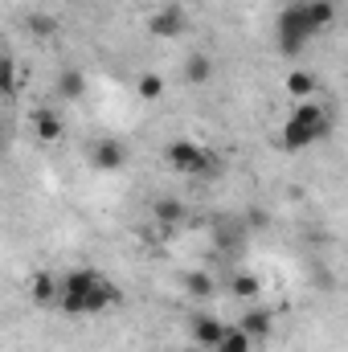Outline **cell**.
I'll use <instances>...</instances> for the list:
<instances>
[{
    "label": "cell",
    "instance_id": "6da1fadb",
    "mask_svg": "<svg viewBox=\"0 0 348 352\" xmlns=\"http://www.w3.org/2000/svg\"><path fill=\"white\" fill-rule=\"evenodd\" d=\"M119 299H123L119 287H111V283L102 278V283L90 287V291H66V295H58V307H62L66 316H98V311L115 307Z\"/></svg>",
    "mask_w": 348,
    "mask_h": 352
},
{
    "label": "cell",
    "instance_id": "7a4b0ae2",
    "mask_svg": "<svg viewBox=\"0 0 348 352\" xmlns=\"http://www.w3.org/2000/svg\"><path fill=\"white\" fill-rule=\"evenodd\" d=\"M274 33H279V50L283 54H299L307 45V37L316 33V25H312V16H307L303 4H291V8L279 12V29Z\"/></svg>",
    "mask_w": 348,
    "mask_h": 352
},
{
    "label": "cell",
    "instance_id": "3957f363",
    "mask_svg": "<svg viewBox=\"0 0 348 352\" xmlns=\"http://www.w3.org/2000/svg\"><path fill=\"white\" fill-rule=\"evenodd\" d=\"M168 164H173L176 173H188V176L213 173L209 152H205L201 144H193V140H173V144H168Z\"/></svg>",
    "mask_w": 348,
    "mask_h": 352
},
{
    "label": "cell",
    "instance_id": "277c9868",
    "mask_svg": "<svg viewBox=\"0 0 348 352\" xmlns=\"http://www.w3.org/2000/svg\"><path fill=\"white\" fill-rule=\"evenodd\" d=\"M328 131H332V119H324V123H299V119H287V127H283V148H287V152L312 148V144H320Z\"/></svg>",
    "mask_w": 348,
    "mask_h": 352
},
{
    "label": "cell",
    "instance_id": "5b68a950",
    "mask_svg": "<svg viewBox=\"0 0 348 352\" xmlns=\"http://www.w3.org/2000/svg\"><path fill=\"white\" fill-rule=\"evenodd\" d=\"M90 164H94L98 173H115V168L127 164V148H123L119 140H98L94 152H90Z\"/></svg>",
    "mask_w": 348,
    "mask_h": 352
},
{
    "label": "cell",
    "instance_id": "8992f818",
    "mask_svg": "<svg viewBox=\"0 0 348 352\" xmlns=\"http://www.w3.org/2000/svg\"><path fill=\"white\" fill-rule=\"evenodd\" d=\"M148 29H152V37H180L184 29H188V16L168 4V8H160V12H152V21H148Z\"/></svg>",
    "mask_w": 348,
    "mask_h": 352
},
{
    "label": "cell",
    "instance_id": "52a82bcc",
    "mask_svg": "<svg viewBox=\"0 0 348 352\" xmlns=\"http://www.w3.org/2000/svg\"><path fill=\"white\" fill-rule=\"evenodd\" d=\"M226 324L221 320H213V316H193V340L201 344V349H217L221 340H226Z\"/></svg>",
    "mask_w": 348,
    "mask_h": 352
},
{
    "label": "cell",
    "instance_id": "ba28073f",
    "mask_svg": "<svg viewBox=\"0 0 348 352\" xmlns=\"http://www.w3.org/2000/svg\"><path fill=\"white\" fill-rule=\"evenodd\" d=\"M250 340H266L270 336V328H274V320H270V311L266 307H250L246 316H242V324H238Z\"/></svg>",
    "mask_w": 348,
    "mask_h": 352
},
{
    "label": "cell",
    "instance_id": "9c48e42d",
    "mask_svg": "<svg viewBox=\"0 0 348 352\" xmlns=\"http://www.w3.org/2000/svg\"><path fill=\"white\" fill-rule=\"evenodd\" d=\"M209 78H213L209 54H188V58H184V82H188V87H205Z\"/></svg>",
    "mask_w": 348,
    "mask_h": 352
},
{
    "label": "cell",
    "instance_id": "30bf717a",
    "mask_svg": "<svg viewBox=\"0 0 348 352\" xmlns=\"http://www.w3.org/2000/svg\"><path fill=\"white\" fill-rule=\"evenodd\" d=\"M230 291H234L238 299L254 303V299L262 295V278H259V274H246V270H242V274H234V278H230Z\"/></svg>",
    "mask_w": 348,
    "mask_h": 352
},
{
    "label": "cell",
    "instance_id": "8fae6325",
    "mask_svg": "<svg viewBox=\"0 0 348 352\" xmlns=\"http://www.w3.org/2000/svg\"><path fill=\"white\" fill-rule=\"evenodd\" d=\"M33 127H37V140H41V144H54V140L62 135V119H58L54 111H37V115H33Z\"/></svg>",
    "mask_w": 348,
    "mask_h": 352
},
{
    "label": "cell",
    "instance_id": "7c38bea8",
    "mask_svg": "<svg viewBox=\"0 0 348 352\" xmlns=\"http://www.w3.org/2000/svg\"><path fill=\"white\" fill-rule=\"evenodd\" d=\"M303 8H307V16H312L316 33H320V29H328V25H332V16H336V4H332V0H307Z\"/></svg>",
    "mask_w": 348,
    "mask_h": 352
},
{
    "label": "cell",
    "instance_id": "4fadbf2b",
    "mask_svg": "<svg viewBox=\"0 0 348 352\" xmlns=\"http://www.w3.org/2000/svg\"><path fill=\"white\" fill-rule=\"evenodd\" d=\"M29 291H33V299H37V303H58V278H54V274H45V270H41V274H33V287H29Z\"/></svg>",
    "mask_w": 348,
    "mask_h": 352
},
{
    "label": "cell",
    "instance_id": "5bb4252c",
    "mask_svg": "<svg viewBox=\"0 0 348 352\" xmlns=\"http://www.w3.org/2000/svg\"><path fill=\"white\" fill-rule=\"evenodd\" d=\"M135 90H140V98L156 102V98H164V78L148 70V74H140V78H135Z\"/></svg>",
    "mask_w": 348,
    "mask_h": 352
},
{
    "label": "cell",
    "instance_id": "9a60e30c",
    "mask_svg": "<svg viewBox=\"0 0 348 352\" xmlns=\"http://www.w3.org/2000/svg\"><path fill=\"white\" fill-rule=\"evenodd\" d=\"M312 90H316V74H307V70L287 74V94H291V98H307Z\"/></svg>",
    "mask_w": 348,
    "mask_h": 352
},
{
    "label": "cell",
    "instance_id": "2e32d148",
    "mask_svg": "<svg viewBox=\"0 0 348 352\" xmlns=\"http://www.w3.org/2000/svg\"><path fill=\"white\" fill-rule=\"evenodd\" d=\"M83 90H87V78H83L78 70H66V74L58 78V94H62V98H83Z\"/></svg>",
    "mask_w": 348,
    "mask_h": 352
},
{
    "label": "cell",
    "instance_id": "e0dca14e",
    "mask_svg": "<svg viewBox=\"0 0 348 352\" xmlns=\"http://www.w3.org/2000/svg\"><path fill=\"white\" fill-rule=\"evenodd\" d=\"M250 344H254V340H250L242 328H230V332H226V340H221L213 352H250Z\"/></svg>",
    "mask_w": 348,
    "mask_h": 352
},
{
    "label": "cell",
    "instance_id": "ac0fdd59",
    "mask_svg": "<svg viewBox=\"0 0 348 352\" xmlns=\"http://www.w3.org/2000/svg\"><path fill=\"white\" fill-rule=\"evenodd\" d=\"M184 287H188V295H197V299L213 295V278H209V274H188V278H184Z\"/></svg>",
    "mask_w": 348,
    "mask_h": 352
},
{
    "label": "cell",
    "instance_id": "d6986e66",
    "mask_svg": "<svg viewBox=\"0 0 348 352\" xmlns=\"http://www.w3.org/2000/svg\"><path fill=\"white\" fill-rule=\"evenodd\" d=\"M180 213H184V205L173 201V197H168V201H156V217H160V221H168V226H173V221H180Z\"/></svg>",
    "mask_w": 348,
    "mask_h": 352
},
{
    "label": "cell",
    "instance_id": "ffe728a7",
    "mask_svg": "<svg viewBox=\"0 0 348 352\" xmlns=\"http://www.w3.org/2000/svg\"><path fill=\"white\" fill-rule=\"evenodd\" d=\"M29 33L50 37V33H54V21H50V16H29Z\"/></svg>",
    "mask_w": 348,
    "mask_h": 352
}]
</instances>
